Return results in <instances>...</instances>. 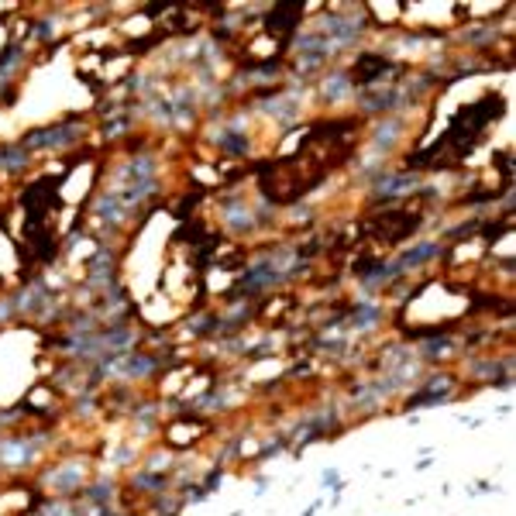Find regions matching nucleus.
<instances>
[{"label":"nucleus","mask_w":516,"mask_h":516,"mask_svg":"<svg viewBox=\"0 0 516 516\" xmlns=\"http://www.w3.org/2000/svg\"><path fill=\"white\" fill-rule=\"evenodd\" d=\"M420 224H423L420 210H372V213L362 220L358 231H362L365 237H372L375 244L396 248V244H403Z\"/></svg>","instance_id":"f257e3e1"},{"label":"nucleus","mask_w":516,"mask_h":516,"mask_svg":"<svg viewBox=\"0 0 516 516\" xmlns=\"http://www.w3.org/2000/svg\"><path fill=\"white\" fill-rule=\"evenodd\" d=\"M86 131L80 128V121L76 117H69V121H62V124H52V128H38V131H32V134H25V148L32 152V148H69L73 141H80Z\"/></svg>","instance_id":"f03ea898"},{"label":"nucleus","mask_w":516,"mask_h":516,"mask_svg":"<svg viewBox=\"0 0 516 516\" xmlns=\"http://www.w3.org/2000/svg\"><path fill=\"white\" fill-rule=\"evenodd\" d=\"M392 62L379 52H358L355 59V69H351V86H372V83H382V80H392Z\"/></svg>","instance_id":"7ed1b4c3"},{"label":"nucleus","mask_w":516,"mask_h":516,"mask_svg":"<svg viewBox=\"0 0 516 516\" xmlns=\"http://www.w3.org/2000/svg\"><path fill=\"white\" fill-rule=\"evenodd\" d=\"M303 4H276L272 11H269V18H266V28L272 32V35H290V32H296V25L303 21Z\"/></svg>","instance_id":"20e7f679"},{"label":"nucleus","mask_w":516,"mask_h":516,"mask_svg":"<svg viewBox=\"0 0 516 516\" xmlns=\"http://www.w3.org/2000/svg\"><path fill=\"white\" fill-rule=\"evenodd\" d=\"M348 90H351V76H344V73H331V76L324 80V97H331V100L344 97Z\"/></svg>","instance_id":"39448f33"},{"label":"nucleus","mask_w":516,"mask_h":516,"mask_svg":"<svg viewBox=\"0 0 516 516\" xmlns=\"http://www.w3.org/2000/svg\"><path fill=\"white\" fill-rule=\"evenodd\" d=\"M110 495H114V482H97V485L83 489V499H86V502H97V506H104Z\"/></svg>","instance_id":"423d86ee"}]
</instances>
